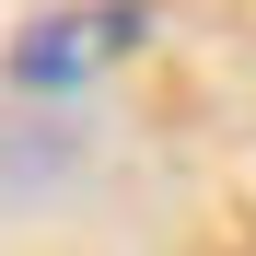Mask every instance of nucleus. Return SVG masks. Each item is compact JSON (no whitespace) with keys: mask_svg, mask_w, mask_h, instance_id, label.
Masks as SVG:
<instances>
[{"mask_svg":"<svg viewBox=\"0 0 256 256\" xmlns=\"http://www.w3.org/2000/svg\"><path fill=\"white\" fill-rule=\"evenodd\" d=\"M140 24H152L140 0H82V12H47V24L12 47V82H35V94H70L82 70H105V58H128V47H140Z\"/></svg>","mask_w":256,"mask_h":256,"instance_id":"f257e3e1","label":"nucleus"}]
</instances>
